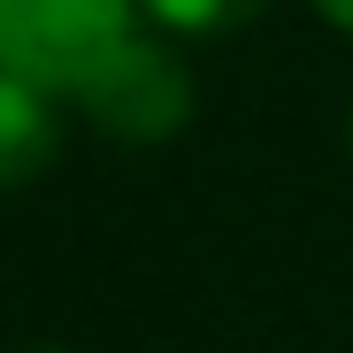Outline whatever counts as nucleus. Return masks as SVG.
Segmentation results:
<instances>
[{"label": "nucleus", "instance_id": "f257e3e1", "mask_svg": "<svg viewBox=\"0 0 353 353\" xmlns=\"http://www.w3.org/2000/svg\"><path fill=\"white\" fill-rule=\"evenodd\" d=\"M139 31V0H0V70L77 100Z\"/></svg>", "mask_w": 353, "mask_h": 353}, {"label": "nucleus", "instance_id": "f03ea898", "mask_svg": "<svg viewBox=\"0 0 353 353\" xmlns=\"http://www.w3.org/2000/svg\"><path fill=\"white\" fill-rule=\"evenodd\" d=\"M77 108L92 115V123L108 139H123V146H161L192 123V70H185V54L169 46V31H139L115 62L77 92Z\"/></svg>", "mask_w": 353, "mask_h": 353}, {"label": "nucleus", "instance_id": "7ed1b4c3", "mask_svg": "<svg viewBox=\"0 0 353 353\" xmlns=\"http://www.w3.org/2000/svg\"><path fill=\"white\" fill-rule=\"evenodd\" d=\"M62 154V100L0 70V192H23Z\"/></svg>", "mask_w": 353, "mask_h": 353}, {"label": "nucleus", "instance_id": "20e7f679", "mask_svg": "<svg viewBox=\"0 0 353 353\" xmlns=\"http://www.w3.org/2000/svg\"><path fill=\"white\" fill-rule=\"evenodd\" d=\"M269 0H139V16L169 39H223V31H246Z\"/></svg>", "mask_w": 353, "mask_h": 353}, {"label": "nucleus", "instance_id": "39448f33", "mask_svg": "<svg viewBox=\"0 0 353 353\" xmlns=\"http://www.w3.org/2000/svg\"><path fill=\"white\" fill-rule=\"evenodd\" d=\"M307 8H315L330 31H345V39H353V0H307Z\"/></svg>", "mask_w": 353, "mask_h": 353}, {"label": "nucleus", "instance_id": "423d86ee", "mask_svg": "<svg viewBox=\"0 0 353 353\" xmlns=\"http://www.w3.org/2000/svg\"><path fill=\"white\" fill-rule=\"evenodd\" d=\"M31 353H70V345H31Z\"/></svg>", "mask_w": 353, "mask_h": 353}, {"label": "nucleus", "instance_id": "0eeeda50", "mask_svg": "<svg viewBox=\"0 0 353 353\" xmlns=\"http://www.w3.org/2000/svg\"><path fill=\"white\" fill-rule=\"evenodd\" d=\"M345 139H353V115H345Z\"/></svg>", "mask_w": 353, "mask_h": 353}]
</instances>
